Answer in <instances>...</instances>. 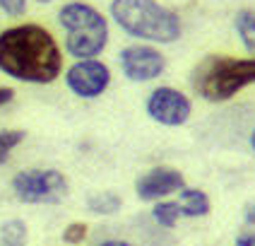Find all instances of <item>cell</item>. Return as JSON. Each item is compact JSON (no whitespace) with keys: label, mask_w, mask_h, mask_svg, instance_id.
Instances as JSON below:
<instances>
[{"label":"cell","mask_w":255,"mask_h":246,"mask_svg":"<svg viewBox=\"0 0 255 246\" xmlns=\"http://www.w3.org/2000/svg\"><path fill=\"white\" fill-rule=\"evenodd\" d=\"M0 70L27 85H51L63 70V53L51 31L17 24L0 31Z\"/></svg>","instance_id":"6da1fadb"},{"label":"cell","mask_w":255,"mask_h":246,"mask_svg":"<svg viewBox=\"0 0 255 246\" xmlns=\"http://www.w3.org/2000/svg\"><path fill=\"white\" fill-rule=\"evenodd\" d=\"M190 85L210 104L234 99L241 89L255 85V58L205 56L190 75Z\"/></svg>","instance_id":"7a4b0ae2"},{"label":"cell","mask_w":255,"mask_h":246,"mask_svg":"<svg viewBox=\"0 0 255 246\" xmlns=\"http://www.w3.org/2000/svg\"><path fill=\"white\" fill-rule=\"evenodd\" d=\"M111 17L126 34L144 41L173 43L181 39V17L156 0H111Z\"/></svg>","instance_id":"3957f363"},{"label":"cell","mask_w":255,"mask_h":246,"mask_svg":"<svg viewBox=\"0 0 255 246\" xmlns=\"http://www.w3.org/2000/svg\"><path fill=\"white\" fill-rule=\"evenodd\" d=\"M58 22L65 29V46L70 56L94 60L106 48L109 22L97 7L87 2H68L60 7Z\"/></svg>","instance_id":"277c9868"},{"label":"cell","mask_w":255,"mask_h":246,"mask_svg":"<svg viewBox=\"0 0 255 246\" xmlns=\"http://www.w3.org/2000/svg\"><path fill=\"white\" fill-rule=\"evenodd\" d=\"M14 198L24 205H58L68 196V179L58 169H22L12 179Z\"/></svg>","instance_id":"5b68a950"},{"label":"cell","mask_w":255,"mask_h":246,"mask_svg":"<svg viewBox=\"0 0 255 246\" xmlns=\"http://www.w3.org/2000/svg\"><path fill=\"white\" fill-rule=\"evenodd\" d=\"M144 111L159 126L178 128L188 123V118L193 114V101L176 87H156L144 101Z\"/></svg>","instance_id":"8992f818"},{"label":"cell","mask_w":255,"mask_h":246,"mask_svg":"<svg viewBox=\"0 0 255 246\" xmlns=\"http://www.w3.org/2000/svg\"><path fill=\"white\" fill-rule=\"evenodd\" d=\"M118 63H121V70L130 82H149L166 70L164 53L154 46H144V43L126 46L118 56Z\"/></svg>","instance_id":"52a82bcc"},{"label":"cell","mask_w":255,"mask_h":246,"mask_svg":"<svg viewBox=\"0 0 255 246\" xmlns=\"http://www.w3.org/2000/svg\"><path fill=\"white\" fill-rule=\"evenodd\" d=\"M65 85L80 99H97L111 85V70L101 60H80L65 72Z\"/></svg>","instance_id":"ba28073f"},{"label":"cell","mask_w":255,"mask_h":246,"mask_svg":"<svg viewBox=\"0 0 255 246\" xmlns=\"http://www.w3.org/2000/svg\"><path fill=\"white\" fill-rule=\"evenodd\" d=\"M185 188V176L173 167H154L149 172H144L135 181V193L144 203L166 201L169 196L178 193Z\"/></svg>","instance_id":"9c48e42d"},{"label":"cell","mask_w":255,"mask_h":246,"mask_svg":"<svg viewBox=\"0 0 255 246\" xmlns=\"http://www.w3.org/2000/svg\"><path fill=\"white\" fill-rule=\"evenodd\" d=\"M178 205H181V213L183 217H207L212 210V201L210 196L202 191V188H183L178 191Z\"/></svg>","instance_id":"30bf717a"},{"label":"cell","mask_w":255,"mask_h":246,"mask_svg":"<svg viewBox=\"0 0 255 246\" xmlns=\"http://www.w3.org/2000/svg\"><path fill=\"white\" fill-rule=\"evenodd\" d=\"M87 210L92 215L97 217H111V215H118L121 208H123V198L114 193V191H104V193H94L87 198Z\"/></svg>","instance_id":"8fae6325"},{"label":"cell","mask_w":255,"mask_h":246,"mask_svg":"<svg viewBox=\"0 0 255 246\" xmlns=\"http://www.w3.org/2000/svg\"><path fill=\"white\" fill-rule=\"evenodd\" d=\"M234 27H236V34L241 39L243 48L255 58V7H246L236 14Z\"/></svg>","instance_id":"7c38bea8"},{"label":"cell","mask_w":255,"mask_h":246,"mask_svg":"<svg viewBox=\"0 0 255 246\" xmlns=\"http://www.w3.org/2000/svg\"><path fill=\"white\" fill-rule=\"evenodd\" d=\"M29 239V230L27 222L12 217V220H5L0 225V246H27Z\"/></svg>","instance_id":"4fadbf2b"},{"label":"cell","mask_w":255,"mask_h":246,"mask_svg":"<svg viewBox=\"0 0 255 246\" xmlns=\"http://www.w3.org/2000/svg\"><path fill=\"white\" fill-rule=\"evenodd\" d=\"M152 217H154V222L159 227L173 230L178 225V220L183 217V213H181L178 201H156L154 208H152Z\"/></svg>","instance_id":"5bb4252c"},{"label":"cell","mask_w":255,"mask_h":246,"mask_svg":"<svg viewBox=\"0 0 255 246\" xmlns=\"http://www.w3.org/2000/svg\"><path fill=\"white\" fill-rule=\"evenodd\" d=\"M24 138H27V130H22V128L0 130V167L10 159V155H12V150L17 145L24 143Z\"/></svg>","instance_id":"9a60e30c"},{"label":"cell","mask_w":255,"mask_h":246,"mask_svg":"<svg viewBox=\"0 0 255 246\" xmlns=\"http://www.w3.org/2000/svg\"><path fill=\"white\" fill-rule=\"evenodd\" d=\"M87 234H89L87 222H70V225L63 230V242L68 246H80V244H85Z\"/></svg>","instance_id":"2e32d148"},{"label":"cell","mask_w":255,"mask_h":246,"mask_svg":"<svg viewBox=\"0 0 255 246\" xmlns=\"http://www.w3.org/2000/svg\"><path fill=\"white\" fill-rule=\"evenodd\" d=\"M0 10L7 17H22L27 12V0H0Z\"/></svg>","instance_id":"e0dca14e"},{"label":"cell","mask_w":255,"mask_h":246,"mask_svg":"<svg viewBox=\"0 0 255 246\" xmlns=\"http://www.w3.org/2000/svg\"><path fill=\"white\" fill-rule=\"evenodd\" d=\"M236 246H255V232H243L236 237Z\"/></svg>","instance_id":"ac0fdd59"},{"label":"cell","mask_w":255,"mask_h":246,"mask_svg":"<svg viewBox=\"0 0 255 246\" xmlns=\"http://www.w3.org/2000/svg\"><path fill=\"white\" fill-rule=\"evenodd\" d=\"M243 220H246V225L255 227V201L248 203V205L243 208Z\"/></svg>","instance_id":"d6986e66"},{"label":"cell","mask_w":255,"mask_h":246,"mask_svg":"<svg viewBox=\"0 0 255 246\" xmlns=\"http://www.w3.org/2000/svg\"><path fill=\"white\" fill-rule=\"evenodd\" d=\"M12 99H14V89H10V87H0V106L10 104Z\"/></svg>","instance_id":"ffe728a7"},{"label":"cell","mask_w":255,"mask_h":246,"mask_svg":"<svg viewBox=\"0 0 255 246\" xmlns=\"http://www.w3.org/2000/svg\"><path fill=\"white\" fill-rule=\"evenodd\" d=\"M99 246H132V244H128V242H121V239H106V242H101Z\"/></svg>","instance_id":"44dd1931"},{"label":"cell","mask_w":255,"mask_h":246,"mask_svg":"<svg viewBox=\"0 0 255 246\" xmlns=\"http://www.w3.org/2000/svg\"><path fill=\"white\" fill-rule=\"evenodd\" d=\"M251 147H253V150H255V130H253V133H251Z\"/></svg>","instance_id":"7402d4cb"},{"label":"cell","mask_w":255,"mask_h":246,"mask_svg":"<svg viewBox=\"0 0 255 246\" xmlns=\"http://www.w3.org/2000/svg\"><path fill=\"white\" fill-rule=\"evenodd\" d=\"M34 2H41V5H46V2H51V0H34Z\"/></svg>","instance_id":"603a6c76"}]
</instances>
